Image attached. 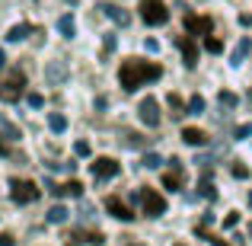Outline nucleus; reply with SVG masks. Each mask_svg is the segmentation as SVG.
<instances>
[{
	"label": "nucleus",
	"instance_id": "nucleus-1",
	"mask_svg": "<svg viewBox=\"0 0 252 246\" xmlns=\"http://www.w3.org/2000/svg\"><path fill=\"white\" fill-rule=\"evenodd\" d=\"M160 77H163V68L157 61H144V58H125L122 68H118V83L128 93L141 90L150 80H160Z\"/></svg>",
	"mask_w": 252,
	"mask_h": 246
},
{
	"label": "nucleus",
	"instance_id": "nucleus-2",
	"mask_svg": "<svg viewBox=\"0 0 252 246\" xmlns=\"http://www.w3.org/2000/svg\"><path fill=\"white\" fill-rule=\"evenodd\" d=\"M38 185L32 182V179H10V198L16 205H32V202H38Z\"/></svg>",
	"mask_w": 252,
	"mask_h": 246
},
{
	"label": "nucleus",
	"instance_id": "nucleus-3",
	"mask_svg": "<svg viewBox=\"0 0 252 246\" xmlns=\"http://www.w3.org/2000/svg\"><path fill=\"white\" fill-rule=\"evenodd\" d=\"M23 90H26V74L23 70H10V74L0 80V99H3V103H16V99L23 96Z\"/></svg>",
	"mask_w": 252,
	"mask_h": 246
},
{
	"label": "nucleus",
	"instance_id": "nucleus-4",
	"mask_svg": "<svg viewBox=\"0 0 252 246\" xmlns=\"http://www.w3.org/2000/svg\"><path fill=\"white\" fill-rule=\"evenodd\" d=\"M141 19L147 26H166L169 23V10L163 0H141Z\"/></svg>",
	"mask_w": 252,
	"mask_h": 246
},
{
	"label": "nucleus",
	"instance_id": "nucleus-5",
	"mask_svg": "<svg viewBox=\"0 0 252 246\" xmlns=\"http://www.w3.org/2000/svg\"><path fill=\"white\" fill-rule=\"evenodd\" d=\"M141 211L147 217H160V214H166V198L160 195L157 189H141Z\"/></svg>",
	"mask_w": 252,
	"mask_h": 246
},
{
	"label": "nucleus",
	"instance_id": "nucleus-6",
	"mask_svg": "<svg viewBox=\"0 0 252 246\" xmlns=\"http://www.w3.org/2000/svg\"><path fill=\"white\" fill-rule=\"evenodd\" d=\"M185 185V166L179 157H172L169 160V170L163 173V189H169V192H179Z\"/></svg>",
	"mask_w": 252,
	"mask_h": 246
},
{
	"label": "nucleus",
	"instance_id": "nucleus-7",
	"mask_svg": "<svg viewBox=\"0 0 252 246\" xmlns=\"http://www.w3.org/2000/svg\"><path fill=\"white\" fill-rule=\"evenodd\" d=\"M185 29H189V35L204 38V35H211V32H214V19H211V16H195V13H185Z\"/></svg>",
	"mask_w": 252,
	"mask_h": 246
},
{
	"label": "nucleus",
	"instance_id": "nucleus-8",
	"mask_svg": "<svg viewBox=\"0 0 252 246\" xmlns=\"http://www.w3.org/2000/svg\"><path fill=\"white\" fill-rule=\"evenodd\" d=\"M118 170H122V166H118V160H112V157H96V160L90 163L93 179H99V182H102V179L118 176Z\"/></svg>",
	"mask_w": 252,
	"mask_h": 246
},
{
	"label": "nucleus",
	"instance_id": "nucleus-9",
	"mask_svg": "<svg viewBox=\"0 0 252 246\" xmlns=\"http://www.w3.org/2000/svg\"><path fill=\"white\" fill-rule=\"evenodd\" d=\"M137 115H141V122L147 125V128H157V125H160V103H157L154 96L141 99V105H137Z\"/></svg>",
	"mask_w": 252,
	"mask_h": 246
},
{
	"label": "nucleus",
	"instance_id": "nucleus-10",
	"mask_svg": "<svg viewBox=\"0 0 252 246\" xmlns=\"http://www.w3.org/2000/svg\"><path fill=\"white\" fill-rule=\"evenodd\" d=\"M176 48L182 51L185 68H195V64H198V42L191 35H176Z\"/></svg>",
	"mask_w": 252,
	"mask_h": 246
},
{
	"label": "nucleus",
	"instance_id": "nucleus-11",
	"mask_svg": "<svg viewBox=\"0 0 252 246\" xmlns=\"http://www.w3.org/2000/svg\"><path fill=\"white\" fill-rule=\"evenodd\" d=\"M105 211H109L112 217H118V221H134V211H131L118 195H109V198H105Z\"/></svg>",
	"mask_w": 252,
	"mask_h": 246
},
{
	"label": "nucleus",
	"instance_id": "nucleus-12",
	"mask_svg": "<svg viewBox=\"0 0 252 246\" xmlns=\"http://www.w3.org/2000/svg\"><path fill=\"white\" fill-rule=\"evenodd\" d=\"M99 10H102V13H105V16H109V19H112V23H115V26H122V29H125V26H128V23H131V16H128V10H122V6H115V3H102V6H99Z\"/></svg>",
	"mask_w": 252,
	"mask_h": 246
},
{
	"label": "nucleus",
	"instance_id": "nucleus-13",
	"mask_svg": "<svg viewBox=\"0 0 252 246\" xmlns=\"http://www.w3.org/2000/svg\"><path fill=\"white\" fill-rule=\"evenodd\" d=\"M249 51H252V38L246 35V38H240V45L233 48V55H230V64H233V68H240V64L249 58Z\"/></svg>",
	"mask_w": 252,
	"mask_h": 246
},
{
	"label": "nucleus",
	"instance_id": "nucleus-14",
	"mask_svg": "<svg viewBox=\"0 0 252 246\" xmlns=\"http://www.w3.org/2000/svg\"><path fill=\"white\" fill-rule=\"evenodd\" d=\"M182 141L189 144V147H204V144H208V135H204L201 128H182Z\"/></svg>",
	"mask_w": 252,
	"mask_h": 246
},
{
	"label": "nucleus",
	"instance_id": "nucleus-15",
	"mask_svg": "<svg viewBox=\"0 0 252 246\" xmlns=\"http://www.w3.org/2000/svg\"><path fill=\"white\" fill-rule=\"evenodd\" d=\"M67 240H83V243H93V246H102V243H105V237L99 234V230H74Z\"/></svg>",
	"mask_w": 252,
	"mask_h": 246
},
{
	"label": "nucleus",
	"instance_id": "nucleus-16",
	"mask_svg": "<svg viewBox=\"0 0 252 246\" xmlns=\"http://www.w3.org/2000/svg\"><path fill=\"white\" fill-rule=\"evenodd\" d=\"M45 77H48V83H61L64 77H67V64L64 61H51L48 70H45Z\"/></svg>",
	"mask_w": 252,
	"mask_h": 246
},
{
	"label": "nucleus",
	"instance_id": "nucleus-17",
	"mask_svg": "<svg viewBox=\"0 0 252 246\" xmlns=\"http://www.w3.org/2000/svg\"><path fill=\"white\" fill-rule=\"evenodd\" d=\"M166 105H169L172 118H182V115H189V109H185L182 96H176V93H169V96H166Z\"/></svg>",
	"mask_w": 252,
	"mask_h": 246
},
{
	"label": "nucleus",
	"instance_id": "nucleus-18",
	"mask_svg": "<svg viewBox=\"0 0 252 246\" xmlns=\"http://www.w3.org/2000/svg\"><path fill=\"white\" fill-rule=\"evenodd\" d=\"M29 32H32V26H29V23H16L10 32H6V42H23Z\"/></svg>",
	"mask_w": 252,
	"mask_h": 246
},
{
	"label": "nucleus",
	"instance_id": "nucleus-19",
	"mask_svg": "<svg viewBox=\"0 0 252 246\" xmlns=\"http://www.w3.org/2000/svg\"><path fill=\"white\" fill-rule=\"evenodd\" d=\"M58 29H61V35H64V38H74V32H77L74 16H70V13H64V16L58 19Z\"/></svg>",
	"mask_w": 252,
	"mask_h": 246
},
{
	"label": "nucleus",
	"instance_id": "nucleus-20",
	"mask_svg": "<svg viewBox=\"0 0 252 246\" xmlns=\"http://www.w3.org/2000/svg\"><path fill=\"white\" fill-rule=\"evenodd\" d=\"M198 192H201L204 198H211L214 202L217 198V192H214V185H211V170H204V176H201V182H198Z\"/></svg>",
	"mask_w": 252,
	"mask_h": 246
},
{
	"label": "nucleus",
	"instance_id": "nucleus-21",
	"mask_svg": "<svg viewBox=\"0 0 252 246\" xmlns=\"http://www.w3.org/2000/svg\"><path fill=\"white\" fill-rule=\"evenodd\" d=\"M70 217V211L64 208V205H55V208H48V224H64Z\"/></svg>",
	"mask_w": 252,
	"mask_h": 246
},
{
	"label": "nucleus",
	"instance_id": "nucleus-22",
	"mask_svg": "<svg viewBox=\"0 0 252 246\" xmlns=\"http://www.w3.org/2000/svg\"><path fill=\"white\" fill-rule=\"evenodd\" d=\"M48 128H51V131H58V135H61V131L67 128V118H64L61 112H51V115H48Z\"/></svg>",
	"mask_w": 252,
	"mask_h": 246
},
{
	"label": "nucleus",
	"instance_id": "nucleus-23",
	"mask_svg": "<svg viewBox=\"0 0 252 246\" xmlns=\"http://www.w3.org/2000/svg\"><path fill=\"white\" fill-rule=\"evenodd\" d=\"M204 105H208V103H204V96H191L185 109H189V115H201V112H204Z\"/></svg>",
	"mask_w": 252,
	"mask_h": 246
},
{
	"label": "nucleus",
	"instance_id": "nucleus-24",
	"mask_svg": "<svg viewBox=\"0 0 252 246\" xmlns=\"http://www.w3.org/2000/svg\"><path fill=\"white\" fill-rule=\"evenodd\" d=\"M204 51L220 55V51H223V42H220V38H214V35H204Z\"/></svg>",
	"mask_w": 252,
	"mask_h": 246
},
{
	"label": "nucleus",
	"instance_id": "nucleus-25",
	"mask_svg": "<svg viewBox=\"0 0 252 246\" xmlns=\"http://www.w3.org/2000/svg\"><path fill=\"white\" fill-rule=\"evenodd\" d=\"M144 166H147V170H157V166H163V157L157 154V150H147V154H144Z\"/></svg>",
	"mask_w": 252,
	"mask_h": 246
},
{
	"label": "nucleus",
	"instance_id": "nucleus-26",
	"mask_svg": "<svg viewBox=\"0 0 252 246\" xmlns=\"http://www.w3.org/2000/svg\"><path fill=\"white\" fill-rule=\"evenodd\" d=\"M217 99H220V105H227V109H236V103H240V96H236V93H230V90H223Z\"/></svg>",
	"mask_w": 252,
	"mask_h": 246
},
{
	"label": "nucleus",
	"instance_id": "nucleus-27",
	"mask_svg": "<svg viewBox=\"0 0 252 246\" xmlns=\"http://www.w3.org/2000/svg\"><path fill=\"white\" fill-rule=\"evenodd\" d=\"M125 144H128V147H144L147 141H144L141 135H134V131H128V135H125Z\"/></svg>",
	"mask_w": 252,
	"mask_h": 246
},
{
	"label": "nucleus",
	"instance_id": "nucleus-28",
	"mask_svg": "<svg viewBox=\"0 0 252 246\" xmlns=\"http://www.w3.org/2000/svg\"><path fill=\"white\" fill-rule=\"evenodd\" d=\"M236 224H240V214H236V211H230V214L223 217V230H233Z\"/></svg>",
	"mask_w": 252,
	"mask_h": 246
},
{
	"label": "nucleus",
	"instance_id": "nucleus-29",
	"mask_svg": "<svg viewBox=\"0 0 252 246\" xmlns=\"http://www.w3.org/2000/svg\"><path fill=\"white\" fill-rule=\"evenodd\" d=\"M3 138L6 141H19V128L16 125H3Z\"/></svg>",
	"mask_w": 252,
	"mask_h": 246
},
{
	"label": "nucleus",
	"instance_id": "nucleus-30",
	"mask_svg": "<svg viewBox=\"0 0 252 246\" xmlns=\"http://www.w3.org/2000/svg\"><path fill=\"white\" fill-rule=\"evenodd\" d=\"M236 138H240V141H246V138H252V122L240 125V128H236Z\"/></svg>",
	"mask_w": 252,
	"mask_h": 246
},
{
	"label": "nucleus",
	"instance_id": "nucleus-31",
	"mask_svg": "<svg viewBox=\"0 0 252 246\" xmlns=\"http://www.w3.org/2000/svg\"><path fill=\"white\" fill-rule=\"evenodd\" d=\"M230 173H233L236 179H246V176H249V170H246L243 163H233V166H230Z\"/></svg>",
	"mask_w": 252,
	"mask_h": 246
},
{
	"label": "nucleus",
	"instance_id": "nucleus-32",
	"mask_svg": "<svg viewBox=\"0 0 252 246\" xmlns=\"http://www.w3.org/2000/svg\"><path fill=\"white\" fill-rule=\"evenodd\" d=\"M29 105H32V109H42V105H45L42 93H29Z\"/></svg>",
	"mask_w": 252,
	"mask_h": 246
},
{
	"label": "nucleus",
	"instance_id": "nucleus-33",
	"mask_svg": "<svg viewBox=\"0 0 252 246\" xmlns=\"http://www.w3.org/2000/svg\"><path fill=\"white\" fill-rule=\"evenodd\" d=\"M74 150H77V157H90V144H86V141H77Z\"/></svg>",
	"mask_w": 252,
	"mask_h": 246
},
{
	"label": "nucleus",
	"instance_id": "nucleus-34",
	"mask_svg": "<svg viewBox=\"0 0 252 246\" xmlns=\"http://www.w3.org/2000/svg\"><path fill=\"white\" fill-rule=\"evenodd\" d=\"M115 51V35H105V55H112Z\"/></svg>",
	"mask_w": 252,
	"mask_h": 246
},
{
	"label": "nucleus",
	"instance_id": "nucleus-35",
	"mask_svg": "<svg viewBox=\"0 0 252 246\" xmlns=\"http://www.w3.org/2000/svg\"><path fill=\"white\" fill-rule=\"evenodd\" d=\"M144 48H147V51H160V42H157V38H147V42H144Z\"/></svg>",
	"mask_w": 252,
	"mask_h": 246
},
{
	"label": "nucleus",
	"instance_id": "nucleus-36",
	"mask_svg": "<svg viewBox=\"0 0 252 246\" xmlns=\"http://www.w3.org/2000/svg\"><path fill=\"white\" fill-rule=\"evenodd\" d=\"M16 240H13V234H0V246H13Z\"/></svg>",
	"mask_w": 252,
	"mask_h": 246
},
{
	"label": "nucleus",
	"instance_id": "nucleus-37",
	"mask_svg": "<svg viewBox=\"0 0 252 246\" xmlns=\"http://www.w3.org/2000/svg\"><path fill=\"white\" fill-rule=\"evenodd\" d=\"M3 64H6V55H3V48H0V68H3Z\"/></svg>",
	"mask_w": 252,
	"mask_h": 246
},
{
	"label": "nucleus",
	"instance_id": "nucleus-38",
	"mask_svg": "<svg viewBox=\"0 0 252 246\" xmlns=\"http://www.w3.org/2000/svg\"><path fill=\"white\" fill-rule=\"evenodd\" d=\"M249 240H252V221H249Z\"/></svg>",
	"mask_w": 252,
	"mask_h": 246
},
{
	"label": "nucleus",
	"instance_id": "nucleus-39",
	"mask_svg": "<svg viewBox=\"0 0 252 246\" xmlns=\"http://www.w3.org/2000/svg\"><path fill=\"white\" fill-rule=\"evenodd\" d=\"M125 246H144V243H125Z\"/></svg>",
	"mask_w": 252,
	"mask_h": 246
},
{
	"label": "nucleus",
	"instance_id": "nucleus-40",
	"mask_svg": "<svg viewBox=\"0 0 252 246\" xmlns=\"http://www.w3.org/2000/svg\"><path fill=\"white\" fill-rule=\"evenodd\" d=\"M249 205H252V195H249Z\"/></svg>",
	"mask_w": 252,
	"mask_h": 246
},
{
	"label": "nucleus",
	"instance_id": "nucleus-41",
	"mask_svg": "<svg viewBox=\"0 0 252 246\" xmlns=\"http://www.w3.org/2000/svg\"><path fill=\"white\" fill-rule=\"evenodd\" d=\"M67 246H77V243H67Z\"/></svg>",
	"mask_w": 252,
	"mask_h": 246
},
{
	"label": "nucleus",
	"instance_id": "nucleus-42",
	"mask_svg": "<svg viewBox=\"0 0 252 246\" xmlns=\"http://www.w3.org/2000/svg\"><path fill=\"white\" fill-rule=\"evenodd\" d=\"M176 246H185V243H176Z\"/></svg>",
	"mask_w": 252,
	"mask_h": 246
}]
</instances>
